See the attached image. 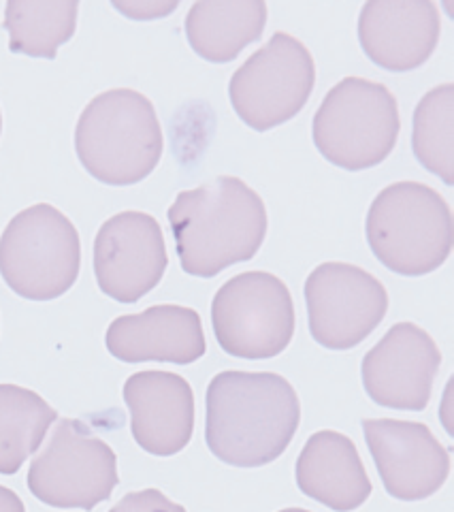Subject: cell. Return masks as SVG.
<instances>
[{"instance_id": "obj_1", "label": "cell", "mask_w": 454, "mask_h": 512, "mask_svg": "<svg viewBox=\"0 0 454 512\" xmlns=\"http://www.w3.org/2000/svg\"><path fill=\"white\" fill-rule=\"evenodd\" d=\"M205 410L209 451L235 468L273 463L301 423L297 391L273 372H220L207 387Z\"/></svg>"}, {"instance_id": "obj_14", "label": "cell", "mask_w": 454, "mask_h": 512, "mask_svg": "<svg viewBox=\"0 0 454 512\" xmlns=\"http://www.w3.org/2000/svg\"><path fill=\"white\" fill-rule=\"evenodd\" d=\"M131 410V431L145 453L171 457L182 453L194 431V393L190 382L173 372H137L124 382Z\"/></svg>"}, {"instance_id": "obj_12", "label": "cell", "mask_w": 454, "mask_h": 512, "mask_svg": "<svg viewBox=\"0 0 454 512\" xmlns=\"http://www.w3.org/2000/svg\"><path fill=\"white\" fill-rule=\"evenodd\" d=\"M361 425L391 498L420 502L444 487L450 474V453L425 423L365 419Z\"/></svg>"}, {"instance_id": "obj_20", "label": "cell", "mask_w": 454, "mask_h": 512, "mask_svg": "<svg viewBox=\"0 0 454 512\" xmlns=\"http://www.w3.org/2000/svg\"><path fill=\"white\" fill-rule=\"evenodd\" d=\"M79 3H28L11 0L5 7L3 28L9 32V50L30 58L54 60L58 47L71 41L77 28Z\"/></svg>"}, {"instance_id": "obj_3", "label": "cell", "mask_w": 454, "mask_h": 512, "mask_svg": "<svg viewBox=\"0 0 454 512\" xmlns=\"http://www.w3.org/2000/svg\"><path fill=\"white\" fill-rule=\"evenodd\" d=\"M165 139L148 96L131 88L96 94L75 126L79 163L109 186H133L158 167Z\"/></svg>"}, {"instance_id": "obj_5", "label": "cell", "mask_w": 454, "mask_h": 512, "mask_svg": "<svg viewBox=\"0 0 454 512\" xmlns=\"http://www.w3.org/2000/svg\"><path fill=\"white\" fill-rule=\"evenodd\" d=\"M399 131V107L391 90L363 77H344L318 107L312 137L331 165L363 171L391 156Z\"/></svg>"}, {"instance_id": "obj_22", "label": "cell", "mask_w": 454, "mask_h": 512, "mask_svg": "<svg viewBox=\"0 0 454 512\" xmlns=\"http://www.w3.org/2000/svg\"><path fill=\"white\" fill-rule=\"evenodd\" d=\"M109 512H186V508L182 504L171 502L158 489H143L126 493Z\"/></svg>"}, {"instance_id": "obj_17", "label": "cell", "mask_w": 454, "mask_h": 512, "mask_svg": "<svg viewBox=\"0 0 454 512\" xmlns=\"http://www.w3.org/2000/svg\"><path fill=\"white\" fill-rule=\"evenodd\" d=\"M295 476L303 495L335 512L361 508L374 491L356 444L329 429L305 442Z\"/></svg>"}, {"instance_id": "obj_2", "label": "cell", "mask_w": 454, "mask_h": 512, "mask_svg": "<svg viewBox=\"0 0 454 512\" xmlns=\"http://www.w3.org/2000/svg\"><path fill=\"white\" fill-rule=\"evenodd\" d=\"M169 224L182 269L194 278H214L246 263L267 237V207L233 175L180 192L169 207Z\"/></svg>"}, {"instance_id": "obj_23", "label": "cell", "mask_w": 454, "mask_h": 512, "mask_svg": "<svg viewBox=\"0 0 454 512\" xmlns=\"http://www.w3.org/2000/svg\"><path fill=\"white\" fill-rule=\"evenodd\" d=\"M0 512H26L20 495L0 485Z\"/></svg>"}, {"instance_id": "obj_19", "label": "cell", "mask_w": 454, "mask_h": 512, "mask_svg": "<svg viewBox=\"0 0 454 512\" xmlns=\"http://www.w3.org/2000/svg\"><path fill=\"white\" fill-rule=\"evenodd\" d=\"M58 412L18 384H0V474L11 476L39 451Z\"/></svg>"}, {"instance_id": "obj_10", "label": "cell", "mask_w": 454, "mask_h": 512, "mask_svg": "<svg viewBox=\"0 0 454 512\" xmlns=\"http://www.w3.org/2000/svg\"><path fill=\"white\" fill-rule=\"evenodd\" d=\"M312 338L329 350H350L367 340L388 310L378 278L350 263H322L305 282Z\"/></svg>"}, {"instance_id": "obj_8", "label": "cell", "mask_w": 454, "mask_h": 512, "mask_svg": "<svg viewBox=\"0 0 454 512\" xmlns=\"http://www.w3.org/2000/svg\"><path fill=\"white\" fill-rule=\"evenodd\" d=\"M26 480L47 506L92 510L118 487V457L86 423L62 419L32 459Z\"/></svg>"}, {"instance_id": "obj_25", "label": "cell", "mask_w": 454, "mask_h": 512, "mask_svg": "<svg viewBox=\"0 0 454 512\" xmlns=\"http://www.w3.org/2000/svg\"><path fill=\"white\" fill-rule=\"evenodd\" d=\"M0 133H3V114H0Z\"/></svg>"}, {"instance_id": "obj_4", "label": "cell", "mask_w": 454, "mask_h": 512, "mask_svg": "<svg viewBox=\"0 0 454 512\" xmlns=\"http://www.w3.org/2000/svg\"><path fill=\"white\" fill-rule=\"evenodd\" d=\"M365 233L371 252L393 274L427 276L450 256L452 212L431 186L395 182L371 203Z\"/></svg>"}, {"instance_id": "obj_16", "label": "cell", "mask_w": 454, "mask_h": 512, "mask_svg": "<svg viewBox=\"0 0 454 512\" xmlns=\"http://www.w3.org/2000/svg\"><path fill=\"white\" fill-rule=\"evenodd\" d=\"M105 344L124 363L190 365L207 350L199 312L173 303L116 318L107 329Z\"/></svg>"}, {"instance_id": "obj_6", "label": "cell", "mask_w": 454, "mask_h": 512, "mask_svg": "<svg viewBox=\"0 0 454 512\" xmlns=\"http://www.w3.org/2000/svg\"><path fill=\"white\" fill-rule=\"evenodd\" d=\"M81 269L75 224L50 203L13 216L0 235V276L15 295L52 301L71 291Z\"/></svg>"}, {"instance_id": "obj_13", "label": "cell", "mask_w": 454, "mask_h": 512, "mask_svg": "<svg viewBox=\"0 0 454 512\" xmlns=\"http://www.w3.org/2000/svg\"><path fill=\"white\" fill-rule=\"evenodd\" d=\"M442 352L414 323H397L363 357L361 376L378 406L420 412L429 406Z\"/></svg>"}, {"instance_id": "obj_9", "label": "cell", "mask_w": 454, "mask_h": 512, "mask_svg": "<svg viewBox=\"0 0 454 512\" xmlns=\"http://www.w3.org/2000/svg\"><path fill=\"white\" fill-rule=\"evenodd\" d=\"M316 84V64L307 47L288 32H275L235 71L229 99L243 124L258 133L293 120Z\"/></svg>"}, {"instance_id": "obj_21", "label": "cell", "mask_w": 454, "mask_h": 512, "mask_svg": "<svg viewBox=\"0 0 454 512\" xmlns=\"http://www.w3.org/2000/svg\"><path fill=\"white\" fill-rule=\"evenodd\" d=\"M412 150L420 165L442 178L446 186L454 182V84L429 90L414 109Z\"/></svg>"}, {"instance_id": "obj_24", "label": "cell", "mask_w": 454, "mask_h": 512, "mask_svg": "<svg viewBox=\"0 0 454 512\" xmlns=\"http://www.w3.org/2000/svg\"><path fill=\"white\" fill-rule=\"evenodd\" d=\"M280 512H310V510H303V508H284Z\"/></svg>"}, {"instance_id": "obj_11", "label": "cell", "mask_w": 454, "mask_h": 512, "mask_svg": "<svg viewBox=\"0 0 454 512\" xmlns=\"http://www.w3.org/2000/svg\"><path fill=\"white\" fill-rule=\"evenodd\" d=\"M167 265L165 235L150 214L120 212L96 233L94 276L111 299L137 303L160 284Z\"/></svg>"}, {"instance_id": "obj_7", "label": "cell", "mask_w": 454, "mask_h": 512, "mask_svg": "<svg viewBox=\"0 0 454 512\" xmlns=\"http://www.w3.org/2000/svg\"><path fill=\"white\" fill-rule=\"evenodd\" d=\"M212 325L226 355L248 361L273 359L293 342V295L278 276L246 271L220 286L212 301Z\"/></svg>"}, {"instance_id": "obj_18", "label": "cell", "mask_w": 454, "mask_h": 512, "mask_svg": "<svg viewBox=\"0 0 454 512\" xmlns=\"http://www.w3.org/2000/svg\"><path fill=\"white\" fill-rule=\"evenodd\" d=\"M267 5L261 0L194 3L186 15V37L203 60L224 64L263 37Z\"/></svg>"}, {"instance_id": "obj_15", "label": "cell", "mask_w": 454, "mask_h": 512, "mask_svg": "<svg viewBox=\"0 0 454 512\" xmlns=\"http://www.w3.org/2000/svg\"><path fill=\"white\" fill-rule=\"evenodd\" d=\"M442 32V18L435 3H367L359 15V41L367 58L378 67L405 73L431 58Z\"/></svg>"}]
</instances>
